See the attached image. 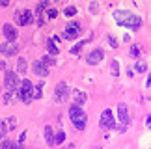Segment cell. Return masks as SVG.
I'll return each mask as SVG.
<instances>
[{
  "instance_id": "3",
  "label": "cell",
  "mask_w": 151,
  "mask_h": 149,
  "mask_svg": "<svg viewBox=\"0 0 151 149\" xmlns=\"http://www.w3.org/2000/svg\"><path fill=\"white\" fill-rule=\"evenodd\" d=\"M4 86L8 91H17V88H19V80H17V74L8 71L6 73V78H4Z\"/></svg>"
},
{
  "instance_id": "23",
  "label": "cell",
  "mask_w": 151,
  "mask_h": 149,
  "mask_svg": "<svg viewBox=\"0 0 151 149\" xmlns=\"http://www.w3.org/2000/svg\"><path fill=\"white\" fill-rule=\"evenodd\" d=\"M13 93H15V91H8V93L4 95V102H6V105H9V102L15 99V95H13Z\"/></svg>"
},
{
  "instance_id": "13",
  "label": "cell",
  "mask_w": 151,
  "mask_h": 149,
  "mask_svg": "<svg viewBox=\"0 0 151 149\" xmlns=\"http://www.w3.org/2000/svg\"><path fill=\"white\" fill-rule=\"evenodd\" d=\"M2 30H4V36L8 37V41H15V37H17V30H15L13 26H11V24H4Z\"/></svg>"
},
{
  "instance_id": "15",
  "label": "cell",
  "mask_w": 151,
  "mask_h": 149,
  "mask_svg": "<svg viewBox=\"0 0 151 149\" xmlns=\"http://www.w3.org/2000/svg\"><path fill=\"white\" fill-rule=\"evenodd\" d=\"M45 140H47L49 145H54V133H52V127H45Z\"/></svg>"
},
{
  "instance_id": "21",
  "label": "cell",
  "mask_w": 151,
  "mask_h": 149,
  "mask_svg": "<svg viewBox=\"0 0 151 149\" xmlns=\"http://www.w3.org/2000/svg\"><path fill=\"white\" fill-rule=\"evenodd\" d=\"M63 140H65V133H63V130H58V133H56V138H54V144H62Z\"/></svg>"
},
{
  "instance_id": "18",
  "label": "cell",
  "mask_w": 151,
  "mask_h": 149,
  "mask_svg": "<svg viewBox=\"0 0 151 149\" xmlns=\"http://www.w3.org/2000/svg\"><path fill=\"white\" fill-rule=\"evenodd\" d=\"M43 84H37L36 86V90H34V93H32V97H34V99H41V95H43Z\"/></svg>"
},
{
  "instance_id": "24",
  "label": "cell",
  "mask_w": 151,
  "mask_h": 149,
  "mask_svg": "<svg viewBox=\"0 0 151 149\" xmlns=\"http://www.w3.org/2000/svg\"><path fill=\"white\" fill-rule=\"evenodd\" d=\"M146 69H147L146 62H138V64H136V71L138 73H146Z\"/></svg>"
},
{
  "instance_id": "28",
  "label": "cell",
  "mask_w": 151,
  "mask_h": 149,
  "mask_svg": "<svg viewBox=\"0 0 151 149\" xmlns=\"http://www.w3.org/2000/svg\"><path fill=\"white\" fill-rule=\"evenodd\" d=\"M6 127H8V129H15V127H17L15 117H9V119H8V125H6Z\"/></svg>"
},
{
  "instance_id": "1",
  "label": "cell",
  "mask_w": 151,
  "mask_h": 149,
  "mask_svg": "<svg viewBox=\"0 0 151 149\" xmlns=\"http://www.w3.org/2000/svg\"><path fill=\"white\" fill-rule=\"evenodd\" d=\"M69 117H71V121L75 125V129H78V130H82L86 127V112L80 108L78 105H73L71 108H69Z\"/></svg>"
},
{
  "instance_id": "22",
  "label": "cell",
  "mask_w": 151,
  "mask_h": 149,
  "mask_svg": "<svg viewBox=\"0 0 151 149\" xmlns=\"http://www.w3.org/2000/svg\"><path fill=\"white\" fill-rule=\"evenodd\" d=\"M41 64L49 67V65L54 64V58H52V56H43V58H41Z\"/></svg>"
},
{
  "instance_id": "12",
  "label": "cell",
  "mask_w": 151,
  "mask_h": 149,
  "mask_svg": "<svg viewBox=\"0 0 151 149\" xmlns=\"http://www.w3.org/2000/svg\"><path fill=\"white\" fill-rule=\"evenodd\" d=\"M32 69H34V73H36V74H39V77H47V74H49V69H47V65H43V64H41V60L34 62Z\"/></svg>"
},
{
  "instance_id": "29",
  "label": "cell",
  "mask_w": 151,
  "mask_h": 149,
  "mask_svg": "<svg viewBox=\"0 0 151 149\" xmlns=\"http://www.w3.org/2000/svg\"><path fill=\"white\" fill-rule=\"evenodd\" d=\"M13 145H15V144H13L11 140H4L2 144H0V147H4V149H6V147H13Z\"/></svg>"
},
{
  "instance_id": "25",
  "label": "cell",
  "mask_w": 151,
  "mask_h": 149,
  "mask_svg": "<svg viewBox=\"0 0 151 149\" xmlns=\"http://www.w3.org/2000/svg\"><path fill=\"white\" fill-rule=\"evenodd\" d=\"M67 17H73V15H77V8H73V6H69V8H65V11H63Z\"/></svg>"
},
{
  "instance_id": "19",
  "label": "cell",
  "mask_w": 151,
  "mask_h": 149,
  "mask_svg": "<svg viewBox=\"0 0 151 149\" xmlns=\"http://www.w3.org/2000/svg\"><path fill=\"white\" fill-rule=\"evenodd\" d=\"M110 69H112V74L114 77H119V64L116 60H112V64H110Z\"/></svg>"
},
{
  "instance_id": "11",
  "label": "cell",
  "mask_w": 151,
  "mask_h": 149,
  "mask_svg": "<svg viewBox=\"0 0 151 149\" xmlns=\"http://www.w3.org/2000/svg\"><path fill=\"white\" fill-rule=\"evenodd\" d=\"M118 117H119V121L127 127V123H129V112H127V105H118Z\"/></svg>"
},
{
  "instance_id": "31",
  "label": "cell",
  "mask_w": 151,
  "mask_h": 149,
  "mask_svg": "<svg viewBox=\"0 0 151 149\" xmlns=\"http://www.w3.org/2000/svg\"><path fill=\"white\" fill-rule=\"evenodd\" d=\"M47 15H49V19H56V17H58V11L56 9H49Z\"/></svg>"
},
{
  "instance_id": "32",
  "label": "cell",
  "mask_w": 151,
  "mask_h": 149,
  "mask_svg": "<svg viewBox=\"0 0 151 149\" xmlns=\"http://www.w3.org/2000/svg\"><path fill=\"white\" fill-rule=\"evenodd\" d=\"M9 2H11V0H0V6L6 8V6H9Z\"/></svg>"
},
{
  "instance_id": "20",
  "label": "cell",
  "mask_w": 151,
  "mask_h": 149,
  "mask_svg": "<svg viewBox=\"0 0 151 149\" xmlns=\"http://www.w3.org/2000/svg\"><path fill=\"white\" fill-rule=\"evenodd\" d=\"M17 71H19V73H24L26 71V60L24 58H21L19 62H17Z\"/></svg>"
},
{
  "instance_id": "17",
  "label": "cell",
  "mask_w": 151,
  "mask_h": 149,
  "mask_svg": "<svg viewBox=\"0 0 151 149\" xmlns=\"http://www.w3.org/2000/svg\"><path fill=\"white\" fill-rule=\"evenodd\" d=\"M47 49H49L50 56H56V54H58V47L54 45V41H52V39H47Z\"/></svg>"
},
{
  "instance_id": "14",
  "label": "cell",
  "mask_w": 151,
  "mask_h": 149,
  "mask_svg": "<svg viewBox=\"0 0 151 149\" xmlns=\"http://www.w3.org/2000/svg\"><path fill=\"white\" fill-rule=\"evenodd\" d=\"M73 99H75V105L82 106L84 102H86V93H84V91H80V90H75L73 91Z\"/></svg>"
},
{
  "instance_id": "16",
  "label": "cell",
  "mask_w": 151,
  "mask_h": 149,
  "mask_svg": "<svg viewBox=\"0 0 151 149\" xmlns=\"http://www.w3.org/2000/svg\"><path fill=\"white\" fill-rule=\"evenodd\" d=\"M49 8V0H41V2L37 4V8H36V15H43V11Z\"/></svg>"
},
{
  "instance_id": "9",
  "label": "cell",
  "mask_w": 151,
  "mask_h": 149,
  "mask_svg": "<svg viewBox=\"0 0 151 149\" xmlns=\"http://www.w3.org/2000/svg\"><path fill=\"white\" fill-rule=\"evenodd\" d=\"M15 17H17V21H19V24H22V26H26V24H30V22H32V11L30 9L17 11Z\"/></svg>"
},
{
  "instance_id": "10",
  "label": "cell",
  "mask_w": 151,
  "mask_h": 149,
  "mask_svg": "<svg viewBox=\"0 0 151 149\" xmlns=\"http://www.w3.org/2000/svg\"><path fill=\"white\" fill-rule=\"evenodd\" d=\"M0 52L4 56H13V54H17V45L13 41H8V43L0 45Z\"/></svg>"
},
{
  "instance_id": "2",
  "label": "cell",
  "mask_w": 151,
  "mask_h": 149,
  "mask_svg": "<svg viewBox=\"0 0 151 149\" xmlns=\"http://www.w3.org/2000/svg\"><path fill=\"white\" fill-rule=\"evenodd\" d=\"M17 95H19V99L24 102V105H30L32 102V82L30 80H22V82L19 84V88H17Z\"/></svg>"
},
{
  "instance_id": "8",
  "label": "cell",
  "mask_w": 151,
  "mask_h": 149,
  "mask_svg": "<svg viewBox=\"0 0 151 149\" xmlns=\"http://www.w3.org/2000/svg\"><path fill=\"white\" fill-rule=\"evenodd\" d=\"M103 58H104V52H103L101 49H95V50H91V52L88 54V58H86V60H88L90 65H97Z\"/></svg>"
},
{
  "instance_id": "27",
  "label": "cell",
  "mask_w": 151,
  "mask_h": 149,
  "mask_svg": "<svg viewBox=\"0 0 151 149\" xmlns=\"http://www.w3.org/2000/svg\"><path fill=\"white\" fill-rule=\"evenodd\" d=\"M108 43H110V47H112V49H118V39H116V37L108 36Z\"/></svg>"
},
{
  "instance_id": "26",
  "label": "cell",
  "mask_w": 151,
  "mask_h": 149,
  "mask_svg": "<svg viewBox=\"0 0 151 149\" xmlns=\"http://www.w3.org/2000/svg\"><path fill=\"white\" fill-rule=\"evenodd\" d=\"M84 45H86V41H80L78 45H75V47L71 49V52H73V54H78V52H80V49H82Z\"/></svg>"
},
{
  "instance_id": "34",
  "label": "cell",
  "mask_w": 151,
  "mask_h": 149,
  "mask_svg": "<svg viewBox=\"0 0 151 149\" xmlns=\"http://www.w3.org/2000/svg\"><path fill=\"white\" fill-rule=\"evenodd\" d=\"M56 2H62V0H56Z\"/></svg>"
},
{
  "instance_id": "5",
  "label": "cell",
  "mask_w": 151,
  "mask_h": 149,
  "mask_svg": "<svg viewBox=\"0 0 151 149\" xmlns=\"http://www.w3.org/2000/svg\"><path fill=\"white\" fill-rule=\"evenodd\" d=\"M80 34V24L78 22H69L67 28H65V32H63V37L65 39H75Z\"/></svg>"
},
{
  "instance_id": "30",
  "label": "cell",
  "mask_w": 151,
  "mask_h": 149,
  "mask_svg": "<svg viewBox=\"0 0 151 149\" xmlns=\"http://www.w3.org/2000/svg\"><path fill=\"white\" fill-rule=\"evenodd\" d=\"M131 54L134 56V58H138V56H140V49H138V47H131Z\"/></svg>"
},
{
  "instance_id": "7",
  "label": "cell",
  "mask_w": 151,
  "mask_h": 149,
  "mask_svg": "<svg viewBox=\"0 0 151 149\" xmlns=\"http://www.w3.org/2000/svg\"><path fill=\"white\" fill-rule=\"evenodd\" d=\"M140 24H142V19H140L138 15H134V13H131L129 17H127V21L123 22V26L131 28V30H138V28H140Z\"/></svg>"
},
{
  "instance_id": "33",
  "label": "cell",
  "mask_w": 151,
  "mask_h": 149,
  "mask_svg": "<svg viewBox=\"0 0 151 149\" xmlns=\"http://www.w3.org/2000/svg\"><path fill=\"white\" fill-rule=\"evenodd\" d=\"M2 136H4V134H2V133H0V138H2Z\"/></svg>"
},
{
  "instance_id": "35",
  "label": "cell",
  "mask_w": 151,
  "mask_h": 149,
  "mask_svg": "<svg viewBox=\"0 0 151 149\" xmlns=\"http://www.w3.org/2000/svg\"><path fill=\"white\" fill-rule=\"evenodd\" d=\"M0 125H2V121H0Z\"/></svg>"
},
{
  "instance_id": "6",
  "label": "cell",
  "mask_w": 151,
  "mask_h": 149,
  "mask_svg": "<svg viewBox=\"0 0 151 149\" xmlns=\"http://www.w3.org/2000/svg\"><path fill=\"white\" fill-rule=\"evenodd\" d=\"M101 127L103 129H112L114 127V116H112V110H103L101 114Z\"/></svg>"
},
{
  "instance_id": "4",
  "label": "cell",
  "mask_w": 151,
  "mask_h": 149,
  "mask_svg": "<svg viewBox=\"0 0 151 149\" xmlns=\"http://www.w3.org/2000/svg\"><path fill=\"white\" fill-rule=\"evenodd\" d=\"M67 95H69V88H67V84L65 82H60L56 86V90H54V97H56V101L58 102H63L67 99Z\"/></svg>"
}]
</instances>
